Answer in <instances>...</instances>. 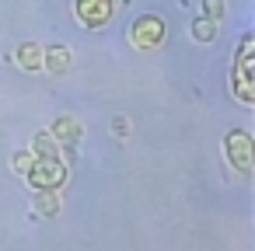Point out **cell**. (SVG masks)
Wrapping results in <instances>:
<instances>
[{
	"mask_svg": "<svg viewBox=\"0 0 255 251\" xmlns=\"http://www.w3.org/2000/svg\"><path fill=\"white\" fill-rule=\"evenodd\" d=\"M255 39L245 35L241 46H238V56H234V67H231V87H234V98L241 105H255Z\"/></svg>",
	"mask_w": 255,
	"mask_h": 251,
	"instance_id": "obj_1",
	"label": "cell"
},
{
	"mask_svg": "<svg viewBox=\"0 0 255 251\" xmlns=\"http://www.w3.org/2000/svg\"><path fill=\"white\" fill-rule=\"evenodd\" d=\"M28 181L32 188H60L67 181V167L60 164V157H35V164L28 167Z\"/></svg>",
	"mask_w": 255,
	"mask_h": 251,
	"instance_id": "obj_2",
	"label": "cell"
},
{
	"mask_svg": "<svg viewBox=\"0 0 255 251\" xmlns=\"http://www.w3.org/2000/svg\"><path fill=\"white\" fill-rule=\"evenodd\" d=\"M129 42H133L136 49H157V46L164 42V21H161L157 14L136 18L133 28H129Z\"/></svg>",
	"mask_w": 255,
	"mask_h": 251,
	"instance_id": "obj_3",
	"label": "cell"
},
{
	"mask_svg": "<svg viewBox=\"0 0 255 251\" xmlns=\"http://www.w3.org/2000/svg\"><path fill=\"white\" fill-rule=\"evenodd\" d=\"M224 157L234 164V171L248 174L252 171V136L245 129H234L224 136Z\"/></svg>",
	"mask_w": 255,
	"mask_h": 251,
	"instance_id": "obj_4",
	"label": "cell"
},
{
	"mask_svg": "<svg viewBox=\"0 0 255 251\" xmlns=\"http://www.w3.org/2000/svg\"><path fill=\"white\" fill-rule=\"evenodd\" d=\"M112 14H116L112 0H77V21L84 28H102V25H109Z\"/></svg>",
	"mask_w": 255,
	"mask_h": 251,
	"instance_id": "obj_5",
	"label": "cell"
},
{
	"mask_svg": "<svg viewBox=\"0 0 255 251\" xmlns=\"http://www.w3.org/2000/svg\"><path fill=\"white\" fill-rule=\"evenodd\" d=\"M42 67L49 74H67L70 70V49L67 46H49L42 49Z\"/></svg>",
	"mask_w": 255,
	"mask_h": 251,
	"instance_id": "obj_6",
	"label": "cell"
},
{
	"mask_svg": "<svg viewBox=\"0 0 255 251\" xmlns=\"http://www.w3.org/2000/svg\"><path fill=\"white\" fill-rule=\"evenodd\" d=\"M49 136H53L56 143H67V147H74V143H77V136H81V126H77L74 119H60V122L49 129Z\"/></svg>",
	"mask_w": 255,
	"mask_h": 251,
	"instance_id": "obj_7",
	"label": "cell"
},
{
	"mask_svg": "<svg viewBox=\"0 0 255 251\" xmlns=\"http://www.w3.org/2000/svg\"><path fill=\"white\" fill-rule=\"evenodd\" d=\"M18 63H21V70H42V46L39 42H25L18 49Z\"/></svg>",
	"mask_w": 255,
	"mask_h": 251,
	"instance_id": "obj_8",
	"label": "cell"
},
{
	"mask_svg": "<svg viewBox=\"0 0 255 251\" xmlns=\"http://www.w3.org/2000/svg\"><path fill=\"white\" fill-rule=\"evenodd\" d=\"M192 39H196V42H213V39H217V21L196 18V21H192Z\"/></svg>",
	"mask_w": 255,
	"mask_h": 251,
	"instance_id": "obj_9",
	"label": "cell"
},
{
	"mask_svg": "<svg viewBox=\"0 0 255 251\" xmlns=\"http://www.w3.org/2000/svg\"><path fill=\"white\" fill-rule=\"evenodd\" d=\"M56 150H60V143H56L49 133H39L35 143H32V154H35V157H56Z\"/></svg>",
	"mask_w": 255,
	"mask_h": 251,
	"instance_id": "obj_10",
	"label": "cell"
},
{
	"mask_svg": "<svg viewBox=\"0 0 255 251\" xmlns=\"http://www.w3.org/2000/svg\"><path fill=\"white\" fill-rule=\"evenodd\" d=\"M60 209V199H56V188H42V195H39V213H46V216H53Z\"/></svg>",
	"mask_w": 255,
	"mask_h": 251,
	"instance_id": "obj_11",
	"label": "cell"
},
{
	"mask_svg": "<svg viewBox=\"0 0 255 251\" xmlns=\"http://www.w3.org/2000/svg\"><path fill=\"white\" fill-rule=\"evenodd\" d=\"M224 14H227V4H224V0H203V18L220 21Z\"/></svg>",
	"mask_w": 255,
	"mask_h": 251,
	"instance_id": "obj_12",
	"label": "cell"
},
{
	"mask_svg": "<svg viewBox=\"0 0 255 251\" xmlns=\"http://www.w3.org/2000/svg\"><path fill=\"white\" fill-rule=\"evenodd\" d=\"M11 164H14V171H18V174H28V167L35 164V154H32V150H21V154H14V161H11Z\"/></svg>",
	"mask_w": 255,
	"mask_h": 251,
	"instance_id": "obj_13",
	"label": "cell"
},
{
	"mask_svg": "<svg viewBox=\"0 0 255 251\" xmlns=\"http://www.w3.org/2000/svg\"><path fill=\"white\" fill-rule=\"evenodd\" d=\"M112 129H116V133H119V136H126V133H129V126H126V122H123V119H119V122H116V126H112Z\"/></svg>",
	"mask_w": 255,
	"mask_h": 251,
	"instance_id": "obj_14",
	"label": "cell"
},
{
	"mask_svg": "<svg viewBox=\"0 0 255 251\" xmlns=\"http://www.w3.org/2000/svg\"><path fill=\"white\" fill-rule=\"evenodd\" d=\"M112 7H126V0H112Z\"/></svg>",
	"mask_w": 255,
	"mask_h": 251,
	"instance_id": "obj_15",
	"label": "cell"
}]
</instances>
